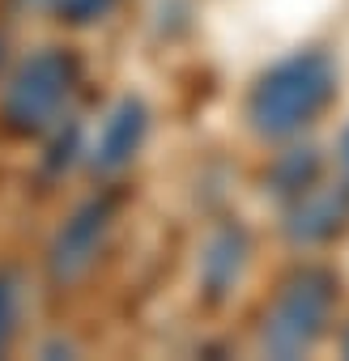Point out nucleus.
<instances>
[{
	"label": "nucleus",
	"instance_id": "f257e3e1",
	"mask_svg": "<svg viewBox=\"0 0 349 361\" xmlns=\"http://www.w3.org/2000/svg\"><path fill=\"white\" fill-rule=\"evenodd\" d=\"M336 90V64L324 51H302L281 60L252 94V123L264 136H290L307 128Z\"/></svg>",
	"mask_w": 349,
	"mask_h": 361
},
{
	"label": "nucleus",
	"instance_id": "7ed1b4c3",
	"mask_svg": "<svg viewBox=\"0 0 349 361\" xmlns=\"http://www.w3.org/2000/svg\"><path fill=\"white\" fill-rule=\"evenodd\" d=\"M349 221V188L298 192V209L290 213V234L298 243H324Z\"/></svg>",
	"mask_w": 349,
	"mask_h": 361
},
{
	"label": "nucleus",
	"instance_id": "f03ea898",
	"mask_svg": "<svg viewBox=\"0 0 349 361\" xmlns=\"http://www.w3.org/2000/svg\"><path fill=\"white\" fill-rule=\"evenodd\" d=\"M332 289H336V285H332L328 272H319V268L298 272V276L281 289V298L273 302V310H268L264 348L277 353V357H298V353H307V348L319 340L324 323H328Z\"/></svg>",
	"mask_w": 349,
	"mask_h": 361
},
{
	"label": "nucleus",
	"instance_id": "39448f33",
	"mask_svg": "<svg viewBox=\"0 0 349 361\" xmlns=\"http://www.w3.org/2000/svg\"><path fill=\"white\" fill-rule=\"evenodd\" d=\"M141 132H145V119H141V106H132V102H124L119 106V115L107 123V136H102V166H119L132 149H136V140H141Z\"/></svg>",
	"mask_w": 349,
	"mask_h": 361
},
{
	"label": "nucleus",
	"instance_id": "20e7f679",
	"mask_svg": "<svg viewBox=\"0 0 349 361\" xmlns=\"http://www.w3.org/2000/svg\"><path fill=\"white\" fill-rule=\"evenodd\" d=\"M102 221H107V213H102L98 204L77 217V226L69 230V238L60 243V255H56V268H60V272H81V268L90 264V255H94V247H98V234H102Z\"/></svg>",
	"mask_w": 349,
	"mask_h": 361
},
{
	"label": "nucleus",
	"instance_id": "0eeeda50",
	"mask_svg": "<svg viewBox=\"0 0 349 361\" xmlns=\"http://www.w3.org/2000/svg\"><path fill=\"white\" fill-rule=\"evenodd\" d=\"M345 353H349V336H345Z\"/></svg>",
	"mask_w": 349,
	"mask_h": 361
},
{
	"label": "nucleus",
	"instance_id": "423d86ee",
	"mask_svg": "<svg viewBox=\"0 0 349 361\" xmlns=\"http://www.w3.org/2000/svg\"><path fill=\"white\" fill-rule=\"evenodd\" d=\"M341 166H345V174H349V128H345V136H341Z\"/></svg>",
	"mask_w": 349,
	"mask_h": 361
}]
</instances>
